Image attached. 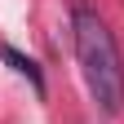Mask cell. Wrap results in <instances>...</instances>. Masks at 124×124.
Segmentation results:
<instances>
[{"mask_svg":"<svg viewBox=\"0 0 124 124\" xmlns=\"http://www.w3.org/2000/svg\"><path fill=\"white\" fill-rule=\"evenodd\" d=\"M75 58H80L84 84L93 93V102L106 115H115L124 106V62L115 49V36L93 9H75Z\"/></svg>","mask_w":124,"mask_h":124,"instance_id":"cell-1","label":"cell"},{"mask_svg":"<svg viewBox=\"0 0 124 124\" xmlns=\"http://www.w3.org/2000/svg\"><path fill=\"white\" fill-rule=\"evenodd\" d=\"M0 58H5L9 67L18 71V75H27V80H31V89H36V93H44V75H40V67H36V62H31L27 53H18L13 44H5V49H0Z\"/></svg>","mask_w":124,"mask_h":124,"instance_id":"cell-2","label":"cell"}]
</instances>
